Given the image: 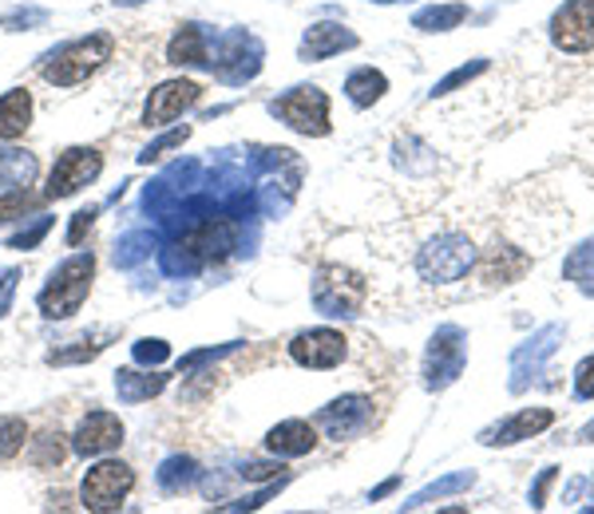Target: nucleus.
<instances>
[{
    "label": "nucleus",
    "instance_id": "obj_1",
    "mask_svg": "<svg viewBox=\"0 0 594 514\" xmlns=\"http://www.w3.org/2000/svg\"><path fill=\"white\" fill-rule=\"evenodd\" d=\"M238 246V222L226 214H210V218L195 222L175 250H163V269L166 274H195L198 265L222 262L226 253Z\"/></svg>",
    "mask_w": 594,
    "mask_h": 514
},
{
    "label": "nucleus",
    "instance_id": "obj_2",
    "mask_svg": "<svg viewBox=\"0 0 594 514\" xmlns=\"http://www.w3.org/2000/svg\"><path fill=\"white\" fill-rule=\"evenodd\" d=\"M91 277H96V258H91V253L67 258V262L48 277L40 297H36L40 313H45L48 321H64V317H72V313H79V305L88 301Z\"/></svg>",
    "mask_w": 594,
    "mask_h": 514
},
{
    "label": "nucleus",
    "instance_id": "obj_3",
    "mask_svg": "<svg viewBox=\"0 0 594 514\" xmlns=\"http://www.w3.org/2000/svg\"><path fill=\"white\" fill-rule=\"evenodd\" d=\"M475 241L460 230H444L432 241H424L417 253V274L432 285H451L468 277V269L475 265Z\"/></svg>",
    "mask_w": 594,
    "mask_h": 514
},
{
    "label": "nucleus",
    "instance_id": "obj_4",
    "mask_svg": "<svg viewBox=\"0 0 594 514\" xmlns=\"http://www.w3.org/2000/svg\"><path fill=\"white\" fill-rule=\"evenodd\" d=\"M111 52H115V40L108 33H96L88 40H72V45H64L60 52H52L45 60V79L55 84V88H76L96 67L108 64Z\"/></svg>",
    "mask_w": 594,
    "mask_h": 514
},
{
    "label": "nucleus",
    "instance_id": "obj_5",
    "mask_svg": "<svg viewBox=\"0 0 594 514\" xmlns=\"http://www.w3.org/2000/svg\"><path fill=\"white\" fill-rule=\"evenodd\" d=\"M364 297H369L364 277L345 269V265H325L313 281V305L325 317H357L364 309Z\"/></svg>",
    "mask_w": 594,
    "mask_h": 514
},
{
    "label": "nucleus",
    "instance_id": "obj_6",
    "mask_svg": "<svg viewBox=\"0 0 594 514\" xmlns=\"http://www.w3.org/2000/svg\"><path fill=\"white\" fill-rule=\"evenodd\" d=\"M463 364H468V337L460 325H441L432 333L429 352H424V388L441 392L448 384L460 380Z\"/></svg>",
    "mask_w": 594,
    "mask_h": 514
},
{
    "label": "nucleus",
    "instance_id": "obj_7",
    "mask_svg": "<svg viewBox=\"0 0 594 514\" xmlns=\"http://www.w3.org/2000/svg\"><path fill=\"white\" fill-rule=\"evenodd\" d=\"M270 111H274L286 127H294L297 135H313V139L330 135V96L321 88L286 91V96H277L274 103H270Z\"/></svg>",
    "mask_w": 594,
    "mask_h": 514
},
{
    "label": "nucleus",
    "instance_id": "obj_8",
    "mask_svg": "<svg viewBox=\"0 0 594 514\" xmlns=\"http://www.w3.org/2000/svg\"><path fill=\"white\" fill-rule=\"evenodd\" d=\"M132 487H135V471L120 460H108L84 475L79 499H84L88 511H115V506L132 494Z\"/></svg>",
    "mask_w": 594,
    "mask_h": 514
},
{
    "label": "nucleus",
    "instance_id": "obj_9",
    "mask_svg": "<svg viewBox=\"0 0 594 514\" xmlns=\"http://www.w3.org/2000/svg\"><path fill=\"white\" fill-rule=\"evenodd\" d=\"M550 45L567 55L594 52V0H567L550 16Z\"/></svg>",
    "mask_w": 594,
    "mask_h": 514
},
{
    "label": "nucleus",
    "instance_id": "obj_10",
    "mask_svg": "<svg viewBox=\"0 0 594 514\" xmlns=\"http://www.w3.org/2000/svg\"><path fill=\"white\" fill-rule=\"evenodd\" d=\"M99 171H103V154L96 147H67L52 166V178H48L45 198H67L76 195L79 187L96 183Z\"/></svg>",
    "mask_w": 594,
    "mask_h": 514
},
{
    "label": "nucleus",
    "instance_id": "obj_11",
    "mask_svg": "<svg viewBox=\"0 0 594 514\" xmlns=\"http://www.w3.org/2000/svg\"><path fill=\"white\" fill-rule=\"evenodd\" d=\"M210 67L219 72L222 84H246L262 72V45L250 33H231L222 36L219 55L210 60Z\"/></svg>",
    "mask_w": 594,
    "mask_h": 514
},
{
    "label": "nucleus",
    "instance_id": "obj_12",
    "mask_svg": "<svg viewBox=\"0 0 594 514\" xmlns=\"http://www.w3.org/2000/svg\"><path fill=\"white\" fill-rule=\"evenodd\" d=\"M313 424H318L330 439H337V443H342V439L361 436L364 427L373 424V400H369V396L349 392V396H342V400H333V404L321 408Z\"/></svg>",
    "mask_w": 594,
    "mask_h": 514
},
{
    "label": "nucleus",
    "instance_id": "obj_13",
    "mask_svg": "<svg viewBox=\"0 0 594 514\" xmlns=\"http://www.w3.org/2000/svg\"><path fill=\"white\" fill-rule=\"evenodd\" d=\"M349 352V340L337 333V328H306L289 340V356H294L301 368H337Z\"/></svg>",
    "mask_w": 594,
    "mask_h": 514
},
{
    "label": "nucleus",
    "instance_id": "obj_14",
    "mask_svg": "<svg viewBox=\"0 0 594 514\" xmlns=\"http://www.w3.org/2000/svg\"><path fill=\"white\" fill-rule=\"evenodd\" d=\"M198 96H202V88H198L195 79H166V84H159V88L151 91V99H147L144 123L147 127H163V123L178 120L183 111L195 108Z\"/></svg>",
    "mask_w": 594,
    "mask_h": 514
},
{
    "label": "nucleus",
    "instance_id": "obj_15",
    "mask_svg": "<svg viewBox=\"0 0 594 514\" xmlns=\"http://www.w3.org/2000/svg\"><path fill=\"white\" fill-rule=\"evenodd\" d=\"M36 175H40V163H36L33 151H21V147L0 151V210L21 202L28 195V187L36 183Z\"/></svg>",
    "mask_w": 594,
    "mask_h": 514
},
{
    "label": "nucleus",
    "instance_id": "obj_16",
    "mask_svg": "<svg viewBox=\"0 0 594 514\" xmlns=\"http://www.w3.org/2000/svg\"><path fill=\"white\" fill-rule=\"evenodd\" d=\"M123 443V424L120 416H111V412H91L84 416V424L76 427V436H72V451L76 455H108Z\"/></svg>",
    "mask_w": 594,
    "mask_h": 514
},
{
    "label": "nucleus",
    "instance_id": "obj_17",
    "mask_svg": "<svg viewBox=\"0 0 594 514\" xmlns=\"http://www.w3.org/2000/svg\"><path fill=\"white\" fill-rule=\"evenodd\" d=\"M555 424V412L550 408H523V412H516L511 419H504V424H495L492 431H484V443L487 448H511V443H519V439H535L540 431H547V427Z\"/></svg>",
    "mask_w": 594,
    "mask_h": 514
},
{
    "label": "nucleus",
    "instance_id": "obj_18",
    "mask_svg": "<svg viewBox=\"0 0 594 514\" xmlns=\"http://www.w3.org/2000/svg\"><path fill=\"white\" fill-rule=\"evenodd\" d=\"M349 48H357V36L349 28H342V24H309L297 55L301 60H330V55L349 52Z\"/></svg>",
    "mask_w": 594,
    "mask_h": 514
},
{
    "label": "nucleus",
    "instance_id": "obj_19",
    "mask_svg": "<svg viewBox=\"0 0 594 514\" xmlns=\"http://www.w3.org/2000/svg\"><path fill=\"white\" fill-rule=\"evenodd\" d=\"M318 448V431L306 419H286V424L270 427L265 436V451L270 455H282V460H294V455H309Z\"/></svg>",
    "mask_w": 594,
    "mask_h": 514
},
{
    "label": "nucleus",
    "instance_id": "obj_20",
    "mask_svg": "<svg viewBox=\"0 0 594 514\" xmlns=\"http://www.w3.org/2000/svg\"><path fill=\"white\" fill-rule=\"evenodd\" d=\"M166 64L187 67H210V36L202 24H183L175 40L166 45Z\"/></svg>",
    "mask_w": 594,
    "mask_h": 514
},
{
    "label": "nucleus",
    "instance_id": "obj_21",
    "mask_svg": "<svg viewBox=\"0 0 594 514\" xmlns=\"http://www.w3.org/2000/svg\"><path fill=\"white\" fill-rule=\"evenodd\" d=\"M33 123V96L24 88H12L9 96H0V139H16L28 131Z\"/></svg>",
    "mask_w": 594,
    "mask_h": 514
},
{
    "label": "nucleus",
    "instance_id": "obj_22",
    "mask_svg": "<svg viewBox=\"0 0 594 514\" xmlns=\"http://www.w3.org/2000/svg\"><path fill=\"white\" fill-rule=\"evenodd\" d=\"M385 91H388V79L385 72H376V67H357V72H349V79H345V96H349L352 108H373Z\"/></svg>",
    "mask_w": 594,
    "mask_h": 514
},
{
    "label": "nucleus",
    "instance_id": "obj_23",
    "mask_svg": "<svg viewBox=\"0 0 594 514\" xmlns=\"http://www.w3.org/2000/svg\"><path fill=\"white\" fill-rule=\"evenodd\" d=\"M163 388H166V376H144V373H132V368L115 373V392H120L123 404H144V400L159 396Z\"/></svg>",
    "mask_w": 594,
    "mask_h": 514
},
{
    "label": "nucleus",
    "instance_id": "obj_24",
    "mask_svg": "<svg viewBox=\"0 0 594 514\" xmlns=\"http://www.w3.org/2000/svg\"><path fill=\"white\" fill-rule=\"evenodd\" d=\"M468 21V4H432V9H420L412 16V28L420 33H451Z\"/></svg>",
    "mask_w": 594,
    "mask_h": 514
},
{
    "label": "nucleus",
    "instance_id": "obj_25",
    "mask_svg": "<svg viewBox=\"0 0 594 514\" xmlns=\"http://www.w3.org/2000/svg\"><path fill=\"white\" fill-rule=\"evenodd\" d=\"M195 482H198V463L187 460V455H171L159 467V491L163 494H183Z\"/></svg>",
    "mask_w": 594,
    "mask_h": 514
},
{
    "label": "nucleus",
    "instance_id": "obj_26",
    "mask_svg": "<svg viewBox=\"0 0 594 514\" xmlns=\"http://www.w3.org/2000/svg\"><path fill=\"white\" fill-rule=\"evenodd\" d=\"M475 482V475L472 471H456V475H448V479H441V482H429L420 494H412V503H405V506H424V503H432V499H444V494H456V491H468Z\"/></svg>",
    "mask_w": 594,
    "mask_h": 514
},
{
    "label": "nucleus",
    "instance_id": "obj_27",
    "mask_svg": "<svg viewBox=\"0 0 594 514\" xmlns=\"http://www.w3.org/2000/svg\"><path fill=\"white\" fill-rule=\"evenodd\" d=\"M67 460V443H64V436H40L33 443V467H40V471H52V467H60V463Z\"/></svg>",
    "mask_w": 594,
    "mask_h": 514
},
{
    "label": "nucleus",
    "instance_id": "obj_28",
    "mask_svg": "<svg viewBox=\"0 0 594 514\" xmlns=\"http://www.w3.org/2000/svg\"><path fill=\"white\" fill-rule=\"evenodd\" d=\"M562 277H567V281H594V238L583 241V246L562 262Z\"/></svg>",
    "mask_w": 594,
    "mask_h": 514
},
{
    "label": "nucleus",
    "instance_id": "obj_29",
    "mask_svg": "<svg viewBox=\"0 0 594 514\" xmlns=\"http://www.w3.org/2000/svg\"><path fill=\"white\" fill-rule=\"evenodd\" d=\"M28 439V424L21 416H0V460H12Z\"/></svg>",
    "mask_w": 594,
    "mask_h": 514
},
{
    "label": "nucleus",
    "instance_id": "obj_30",
    "mask_svg": "<svg viewBox=\"0 0 594 514\" xmlns=\"http://www.w3.org/2000/svg\"><path fill=\"white\" fill-rule=\"evenodd\" d=\"M555 340H562V325H547L535 340H528L531 349H519L516 352V364H528V361H543L555 352Z\"/></svg>",
    "mask_w": 594,
    "mask_h": 514
},
{
    "label": "nucleus",
    "instance_id": "obj_31",
    "mask_svg": "<svg viewBox=\"0 0 594 514\" xmlns=\"http://www.w3.org/2000/svg\"><path fill=\"white\" fill-rule=\"evenodd\" d=\"M487 72V60H472V64H463V67H456L451 76H444L436 88H432V96H448V91H456V88H463V84H472L475 76H484Z\"/></svg>",
    "mask_w": 594,
    "mask_h": 514
},
{
    "label": "nucleus",
    "instance_id": "obj_32",
    "mask_svg": "<svg viewBox=\"0 0 594 514\" xmlns=\"http://www.w3.org/2000/svg\"><path fill=\"white\" fill-rule=\"evenodd\" d=\"M147 250H151V238L147 234H127V238L115 246V265H135V262H144L147 258Z\"/></svg>",
    "mask_w": 594,
    "mask_h": 514
},
{
    "label": "nucleus",
    "instance_id": "obj_33",
    "mask_svg": "<svg viewBox=\"0 0 594 514\" xmlns=\"http://www.w3.org/2000/svg\"><path fill=\"white\" fill-rule=\"evenodd\" d=\"M187 135H190V127H178V131H166V135H159V139L151 142V147H144L139 151V163L144 166H151L154 159H163L171 147H178V142H187Z\"/></svg>",
    "mask_w": 594,
    "mask_h": 514
},
{
    "label": "nucleus",
    "instance_id": "obj_34",
    "mask_svg": "<svg viewBox=\"0 0 594 514\" xmlns=\"http://www.w3.org/2000/svg\"><path fill=\"white\" fill-rule=\"evenodd\" d=\"M99 352H103V344H96V340H79L76 349L48 352V364H79V361H91V356H99Z\"/></svg>",
    "mask_w": 594,
    "mask_h": 514
},
{
    "label": "nucleus",
    "instance_id": "obj_35",
    "mask_svg": "<svg viewBox=\"0 0 594 514\" xmlns=\"http://www.w3.org/2000/svg\"><path fill=\"white\" fill-rule=\"evenodd\" d=\"M135 361L139 364H163V361H171V344L166 340H135Z\"/></svg>",
    "mask_w": 594,
    "mask_h": 514
},
{
    "label": "nucleus",
    "instance_id": "obj_36",
    "mask_svg": "<svg viewBox=\"0 0 594 514\" xmlns=\"http://www.w3.org/2000/svg\"><path fill=\"white\" fill-rule=\"evenodd\" d=\"M52 230V218H36L33 226H28V230H21V234H12V250H36V246H40V238H45V234Z\"/></svg>",
    "mask_w": 594,
    "mask_h": 514
},
{
    "label": "nucleus",
    "instance_id": "obj_37",
    "mask_svg": "<svg viewBox=\"0 0 594 514\" xmlns=\"http://www.w3.org/2000/svg\"><path fill=\"white\" fill-rule=\"evenodd\" d=\"M574 396L579 400H594V356H583L574 368Z\"/></svg>",
    "mask_w": 594,
    "mask_h": 514
},
{
    "label": "nucleus",
    "instance_id": "obj_38",
    "mask_svg": "<svg viewBox=\"0 0 594 514\" xmlns=\"http://www.w3.org/2000/svg\"><path fill=\"white\" fill-rule=\"evenodd\" d=\"M238 344H222V349H198V352H190V356H183L178 361V373H195L198 364H207V361H219V356H226V352H234Z\"/></svg>",
    "mask_w": 594,
    "mask_h": 514
},
{
    "label": "nucleus",
    "instance_id": "obj_39",
    "mask_svg": "<svg viewBox=\"0 0 594 514\" xmlns=\"http://www.w3.org/2000/svg\"><path fill=\"white\" fill-rule=\"evenodd\" d=\"M16 285H21V269H0V317H4V313L12 309Z\"/></svg>",
    "mask_w": 594,
    "mask_h": 514
},
{
    "label": "nucleus",
    "instance_id": "obj_40",
    "mask_svg": "<svg viewBox=\"0 0 594 514\" xmlns=\"http://www.w3.org/2000/svg\"><path fill=\"white\" fill-rule=\"evenodd\" d=\"M96 214H99L96 206L79 210L76 218H72V226H67V246H79V241H84V234L91 230V222H96Z\"/></svg>",
    "mask_w": 594,
    "mask_h": 514
},
{
    "label": "nucleus",
    "instance_id": "obj_41",
    "mask_svg": "<svg viewBox=\"0 0 594 514\" xmlns=\"http://www.w3.org/2000/svg\"><path fill=\"white\" fill-rule=\"evenodd\" d=\"M277 491H282V479H277V482H270V487H265V491L250 494V499H234V503H226V506H222V511H258V506H262L265 499H270V494H277Z\"/></svg>",
    "mask_w": 594,
    "mask_h": 514
},
{
    "label": "nucleus",
    "instance_id": "obj_42",
    "mask_svg": "<svg viewBox=\"0 0 594 514\" xmlns=\"http://www.w3.org/2000/svg\"><path fill=\"white\" fill-rule=\"evenodd\" d=\"M282 463H250V467H243V479L250 482H262V479H274V475H282Z\"/></svg>",
    "mask_w": 594,
    "mask_h": 514
},
{
    "label": "nucleus",
    "instance_id": "obj_43",
    "mask_svg": "<svg viewBox=\"0 0 594 514\" xmlns=\"http://www.w3.org/2000/svg\"><path fill=\"white\" fill-rule=\"evenodd\" d=\"M555 475H559V471H555V467L543 471L540 482L531 487V506H543V503H547V491H550V482H555Z\"/></svg>",
    "mask_w": 594,
    "mask_h": 514
},
{
    "label": "nucleus",
    "instance_id": "obj_44",
    "mask_svg": "<svg viewBox=\"0 0 594 514\" xmlns=\"http://www.w3.org/2000/svg\"><path fill=\"white\" fill-rule=\"evenodd\" d=\"M396 482H400V479H388V482H385V487H376V491H373V499H385V494H388V491H393Z\"/></svg>",
    "mask_w": 594,
    "mask_h": 514
},
{
    "label": "nucleus",
    "instance_id": "obj_45",
    "mask_svg": "<svg viewBox=\"0 0 594 514\" xmlns=\"http://www.w3.org/2000/svg\"><path fill=\"white\" fill-rule=\"evenodd\" d=\"M111 4H123V9H132V4H144V0H111Z\"/></svg>",
    "mask_w": 594,
    "mask_h": 514
},
{
    "label": "nucleus",
    "instance_id": "obj_46",
    "mask_svg": "<svg viewBox=\"0 0 594 514\" xmlns=\"http://www.w3.org/2000/svg\"><path fill=\"white\" fill-rule=\"evenodd\" d=\"M376 4H400V0H376Z\"/></svg>",
    "mask_w": 594,
    "mask_h": 514
}]
</instances>
